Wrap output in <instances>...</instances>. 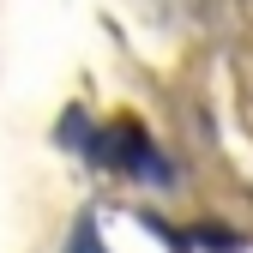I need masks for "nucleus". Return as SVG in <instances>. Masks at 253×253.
<instances>
[{
  "label": "nucleus",
  "mask_w": 253,
  "mask_h": 253,
  "mask_svg": "<svg viewBox=\"0 0 253 253\" xmlns=\"http://www.w3.org/2000/svg\"><path fill=\"white\" fill-rule=\"evenodd\" d=\"M73 253H103V247H97V229H90V223H79V235H73Z\"/></svg>",
  "instance_id": "f257e3e1"
}]
</instances>
